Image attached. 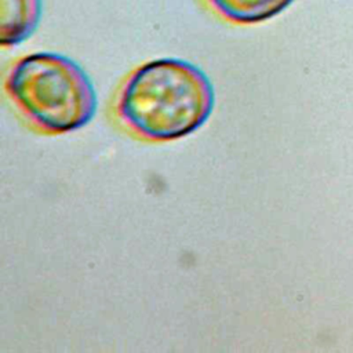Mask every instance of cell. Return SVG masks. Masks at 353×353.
Returning a JSON list of instances; mask_svg holds the SVG:
<instances>
[{"label":"cell","mask_w":353,"mask_h":353,"mask_svg":"<svg viewBox=\"0 0 353 353\" xmlns=\"http://www.w3.org/2000/svg\"><path fill=\"white\" fill-rule=\"evenodd\" d=\"M214 99L212 84L201 69L188 61L160 58L138 66L125 79L116 112L134 134L168 142L200 128Z\"/></svg>","instance_id":"1"},{"label":"cell","mask_w":353,"mask_h":353,"mask_svg":"<svg viewBox=\"0 0 353 353\" xmlns=\"http://www.w3.org/2000/svg\"><path fill=\"white\" fill-rule=\"evenodd\" d=\"M4 87L22 114L50 134L79 130L97 110L91 80L74 61L61 54L33 52L19 58Z\"/></svg>","instance_id":"2"},{"label":"cell","mask_w":353,"mask_h":353,"mask_svg":"<svg viewBox=\"0 0 353 353\" xmlns=\"http://www.w3.org/2000/svg\"><path fill=\"white\" fill-rule=\"evenodd\" d=\"M41 18V0H0V44L12 47L26 40Z\"/></svg>","instance_id":"3"},{"label":"cell","mask_w":353,"mask_h":353,"mask_svg":"<svg viewBox=\"0 0 353 353\" xmlns=\"http://www.w3.org/2000/svg\"><path fill=\"white\" fill-rule=\"evenodd\" d=\"M222 18L234 23L265 22L284 11L294 0H205Z\"/></svg>","instance_id":"4"}]
</instances>
